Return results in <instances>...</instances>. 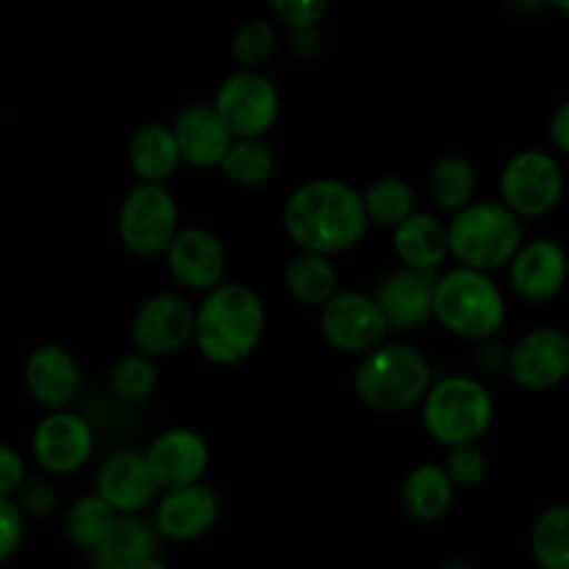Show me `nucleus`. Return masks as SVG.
<instances>
[{"label":"nucleus","mask_w":569,"mask_h":569,"mask_svg":"<svg viewBox=\"0 0 569 569\" xmlns=\"http://www.w3.org/2000/svg\"><path fill=\"white\" fill-rule=\"evenodd\" d=\"M370 217L356 187L339 178H311L289 192L283 231L300 250L339 256L365 239Z\"/></svg>","instance_id":"nucleus-1"},{"label":"nucleus","mask_w":569,"mask_h":569,"mask_svg":"<svg viewBox=\"0 0 569 569\" xmlns=\"http://www.w3.org/2000/svg\"><path fill=\"white\" fill-rule=\"evenodd\" d=\"M267 331L264 298L248 283H217L194 306V348L220 367L242 365L259 350Z\"/></svg>","instance_id":"nucleus-2"},{"label":"nucleus","mask_w":569,"mask_h":569,"mask_svg":"<svg viewBox=\"0 0 569 569\" xmlns=\"http://www.w3.org/2000/svg\"><path fill=\"white\" fill-rule=\"evenodd\" d=\"M433 383V367L422 350L406 342H381L359 356L353 392L367 409L381 415L409 411L426 398Z\"/></svg>","instance_id":"nucleus-3"},{"label":"nucleus","mask_w":569,"mask_h":569,"mask_svg":"<svg viewBox=\"0 0 569 569\" xmlns=\"http://www.w3.org/2000/svg\"><path fill=\"white\" fill-rule=\"evenodd\" d=\"M506 317H509V303L492 272L459 264L437 278L433 320L453 337L467 342L498 337L500 328L506 326Z\"/></svg>","instance_id":"nucleus-4"},{"label":"nucleus","mask_w":569,"mask_h":569,"mask_svg":"<svg viewBox=\"0 0 569 569\" xmlns=\"http://www.w3.org/2000/svg\"><path fill=\"white\" fill-rule=\"evenodd\" d=\"M526 242V220L500 200H470L448 222L450 259L472 270H503Z\"/></svg>","instance_id":"nucleus-5"},{"label":"nucleus","mask_w":569,"mask_h":569,"mask_svg":"<svg viewBox=\"0 0 569 569\" xmlns=\"http://www.w3.org/2000/svg\"><path fill=\"white\" fill-rule=\"evenodd\" d=\"M420 403L428 437L445 448L481 442L495 422L492 392L472 376H445L442 381H433Z\"/></svg>","instance_id":"nucleus-6"},{"label":"nucleus","mask_w":569,"mask_h":569,"mask_svg":"<svg viewBox=\"0 0 569 569\" xmlns=\"http://www.w3.org/2000/svg\"><path fill=\"white\" fill-rule=\"evenodd\" d=\"M567 192L561 161L542 148L517 150L498 176L500 203L509 206L520 220H542L553 214Z\"/></svg>","instance_id":"nucleus-7"},{"label":"nucleus","mask_w":569,"mask_h":569,"mask_svg":"<svg viewBox=\"0 0 569 569\" xmlns=\"http://www.w3.org/2000/svg\"><path fill=\"white\" fill-rule=\"evenodd\" d=\"M178 228H181V209L167 183L139 181L122 198L120 211H117L120 244L139 259L164 256Z\"/></svg>","instance_id":"nucleus-8"},{"label":"nucleus","mask_w":569,"mask_h":569,"mask_svg":"<svg viewBox=\"0 0 569 569\" xmlns=\"http://www.w3.org/2000/svg\"><path fill=\"white\" fill-rule=\"evenodd\" d=\"M217 114L239 137H264L281 117V92L270 76L261 70L239 67L217 87L214 103Z\"/></svg>","instance_id":"nucleus-9"},{"label":"nucleus","mask_w":569,"mask_h":569,"mask_svg":"<svg viewBox=\"0 0 569 569\" xmlns=\"http://www.w3.org/2000/svg\"><path fill=\"white\" fill-rule=\"evenodd\" d=\"M320 333L333 350L345 356H365L387 342L389 322L372 295L333 292L320 306Z\"/></svg>","instance_id":"nucleus-10"},{"label":"nucleus","mask_w":569,"mask_h":569,"mask_svg":"<svg viewBox=\"0 0 569 569\" xmlns=\"http://www.w3.org/2000/svg\"><path fill=\"white\" fill-rule=\"evenodd\" d=\"M194 337V303L187 295L156 292L131 317V342L153 359L178 353Z\"/></svg>","instance_id":"nucleus-11"},{"label":"nucleus","mask_w":569,"mask_h":569,"mask_svg":"<svg viewBox=\"0 0 569 569\" xmlns=\"http://www.w3.org/2000/svg\"><path fill=\"white\" fill-rule=\"evenodd\" d=\"M506 372L526 392H550L569 378V333L545 326L506 350Z\"/></svg>","instance_id":"nucleus-12"},{"label":"nucleus","mask_w":569,"mask_h":569,"mask_svg":"<svg viewBox=\"0 0 569 569\" xmlns=\"http://www.w3.org/2000/svg\"><path fill=\"white\" fill-rule=\"evenodd\" d=\"M94 453V431L87 417L50 409L31 433V456L48 476H72Z\"/></svg>","instance_id":"nucleus-13"},{"label":"nucleus","mask_w":569,"mask_h":569,"mask_svg":"<svg viewBox=\"0 0 569 569\" xmlns=\"http://www.w3.org/2000/svg\"><path fill=\"white\" fill-rule=\"evenodd\" d=\"M506 270L517 298L533 306L550 303L569 287V253L559 239H526Z\"/></svg>","instance_id":"nucleus-14"},{"label":"nucleus","mask_w":569,"mask_h":569,"mask_svg":"<svg viewBox=\"0 0 569 569\" xmlns=\"http://www.w3.org/2000/svg\"><path fill=\"white\" fill-rule=\"evenodd\" d=\"M220 495L203 481L164 489L153 503V528L170 542H194L211 533L220 522Z\"/></svg>","instance_id":"nucleus-15"},{"label":"nucleus","mask_w":569,"mask_h":569,"mask_svg":"<svg viewBox=\"0 0 569 569\" xmlns=\"http://www.w3.org/2000/svg\"><path fill=\"white\" fill-rule=\"evenodd\" d=\"M164 261L178 287L187 292L203 295L226 281V248L209 228H178L172 242L167 244Z\"/></svg>","instance_id":"nucleus-16"},{"label":"nucleus","mask_w":569,"mask_h":569,"mask_svg":"<svg viewBox=\"0 0 569 569\" xmlns=\"http://www.w3.org/2000/svg\"><path fill=\"white\" fill-rule=\"evenodd\" d=\"M150 472H153L159 489L183 487V483L203 481L211 465V448L206 437L194 428L176 426L156 433L153 442L144 450Z\"/></svg>","instance_id":"nucleus-17"},{"label":"nucleus","mask_w":569,"mask_h":569,"mask_svg":"<svg viewBox=\"0 0 569 569\" xmlns=\"http://www.w3.org/2000/svg\"><path fill=\"white\" fill-rule=\"evenodd\" d=\"M439 270H417L400 267L381 278L372 298L381 306L389 331H415L433 320V292H437Z\"/></svg>","instance_id":"nucleus-18"},{"label":"nucleus","mask_w":569,"mask_h":569,"mask_svg":"<svg viewBox=\"0 0 569 569\" xmlns=\"http://www.w3.org/2000/svg\"><path fill=\"white\" fill-rule=\"evenodd\" d=\"M94 492L117 515H142L159 498V483L150 472L142 450H117L100 465L94 476Z\"/></svg>","instance_id":"nucleus-19"},{"label":"nucleus","mask_w":569,"mask_h":569,"mask_svg":"<svg viewBox=\"0 0 569 569\" xmlns=\"http://www.w3.org/2000/svg\"><path fill=\"white\" fill-rule=\"evenodd\" d=\"M22 381L42 409H67L81 392V367L61 345H39L22 365Z\"/></svg>","instance_id":"nucleus-20"},{"label":"nucleus","mask_w":569,"mask_h":569,"mask_svg":"<svg viewBox=\"0 0 569 569\" xmlns=\"http://www.w3.org/2000/svg\"><path fill=\"white\" fill-rule=\"evenodd\" d=\"M159 542V531L142 515H117L111 531L89 556L100 569H161Z\"/></svg>","instance_id":"nucleus-21"},{"label":"nucleus","mask_w":569,"mask_h":569,"mask_svg":"<svg viewBox=\"0 0 569 569\" xmlns=\"http://www.w3.org/2000/svg\"><path fill=\"white\" fill-rule=\"evenodd\" d=\"M170 128L176 133L183 164L194 167V170L220 167L228 144L233 142V133L228 131V126L211 103L187 106V109L178 111Z\"/></svg>","instance_id":"nucleus-22"},{"label":"nucleus","mask_w":569,"mask_h":569,"mask_svg":"<svg viewBox=\"0 0 569 569\" xmlns=\"http://www.w3.org/2000/svg\"><path fill=\"white\" fill-rule=\"evenodd\" d=\"M392 248L400 264L417 270H439L450 259L448 222L428 211H415L392 228Z\"/></svg>","instance_id":"nucleus-23"},{"label":"nucleus","mask_w":569,"mask_h":569,"mask_svg":"<svg viewBox=\"0 0 569 569\" xmlns=\"http://www.w3.org/2000/svg\"><path fill=\"white\" fill-rule=\"evenodd\" d=\"M128 164L139 181L167 183L178 176L183 159L176 133L164 122H144L128 139Z\"/></svg>","instance_id":"nucleus-24"},{"label":"nucleus","mask_w":569,"mask_h":569,"mask_svg":"<svg viewBox=\"0 0 569 569\" xmlns=\"http://www.w3.org/2000/svg\"><path fill=\"white\" fill-rule=\"evenodd\" d=\"M456 500V483L442 465H420L406 476L400 489L403 511L415 522H439Z\"/></svg>","instance_id":"nucleus-25"},{"label":"nucleus","mask_w":569,"mask_h":569,"mask_svg":"<svg viewBox=\"0 0 569 569\" xmlns=\"http://www.w3.org/2000/svg\"><path fill=\"white\" fill-rule=\"evenodd\" d=\"M283 287L298 303L320 309L339 287V276L331 256L298 248V253L283 267Z\"/></svg>","instance_id":"nucleus-26"},{"label":"nucleus","mask_w":569,"mask_h":569,"mask_svg":"<svg viewBox=\"0 0 569 569\" xmlns=\"http://www.w3.org/2000/svg\"><path fill=\"white\" fill-rule=\"evenodd\" d=\"M428 192L431 200L442 211L453 214L461 206L476 200L478 192V170L470 159L465 156H442L433 161L431 172H428Z\"/></svg>","instance_id":"nucleus-27"},{"label":"nucleus","mask_w":569,"mask_h":569,"mask_svg":"<svg viewBox=\"0 0 569 569\" xmlns=\"http://www.w3.org/2000/svg\"><path fill=\"white\" fill-rule=\"evenodd\" d=\"M528 550L539 569H569V503L539 511L528 533Z\"/></svg>","instance_id":"nucleus-28"},{"label":"nucleus","mask_w":569,"mask_h":569,"mask_svg":"<svg viewBox=\"0 0 569 569\" xmlns=\"http://www.w3.org/2000/svg\"><path fill=\"white\" fill-rule=\"evenodd\" d=\"M220 170L237 187H261L276 172V153L264 142V137H239L228 144Z\"/></svg>","instance_id":"nucleus-29"},{"label":"nucleus","mask_w":569,"mask_h":569,"mask_svg":"<svg viewBox=\"0 0 569 569\" xmlns=\"http://www.w3.org/2000/svg\"><path fill=\"white\" fill-rule=\"evenodd\" d=\"M117 520V511L98 492L81 495L64 511V533L78 550H94Z\"/></svg>","instance_id":"nucleus-30"},{"label":"nucleus","mask_w":569,"mask_h":569,"mask_svg":"<svg viewBox=\"0 0 569 569\" xmlns=\"http://www.w3.org/2000/svg\"><path fill=\"white\" fill-rule=\"evenodd\" d=\"M365 211L370 222H378L383 228H395L417 211V192L409 181L398 176H387L372 181L361 192Z\"/></svg>","instance_id":"nucleus-31"},{"label":"nucleus","mask_w":569,"mask_h":569,"mask_svg":"<svg viewBox=\"0 0 569 569\" xmlns=\"http://www.w3.org/2000/svg\"><path fill=\"white\" fill-rule=\"evenodd\" d=\"M156 387H159V367H156L153 356L133 350L111 367L109 389L122 403H142V400L153 398Z\"/></svg>","instance_id":"nucleus-32"},{"label":"nucleus","mask_w":569,"mask_h":569,"mask_svg":"<svg viewBox=\"0 0 569 569\" xmlns=\"http://www.w3.org/2000/svg\"><path fill=\"white\" fill-rule=\"evenodd\" d=\"M278 42V28L272 26L264 17H253V20H244L242 26L233 31L231 37V56L239 67H248V70H261L267 61L276 56Z\"/></svg>","instance_id":"nucleus-33"},{"label":"nucleus","mask_w":569,"mask_h":569,"mask_svg":"<svg viewBox=\"0 0 569 569\" xmlns=\"http://www.w3.org/2000/svg\"><path fill=\"white\" fill-rule=\"evenodd\" d=\"M445 470H448L450 481L456 483V489H478L487 481V453L478 448V442H465L448 448V461H445Z\"/></svg>","instance_id":"nucleus-34"},{"label":"nucleus","mask_w":569,"mask_h":569,"mask_svg":"<svg viewBox=\"0 0 569 569\" xmlns=\"http://www.w3.org/2000/svg\"><path fill=\"white\" fill-rule=\"evenodd\" d=\"M14 503L20 506V511L33 520H44V517L53 515L59 509V492H56L53 483L48 478H28L17 487V492L11 495Z\"/></svg>","instance_id":"nucleus-35"},{"label":"nucleus","mask_w":569,"mask_h":569,"mask_svg":"<svg viewBox=\"0 0 569 569\" xmlns=\"http://www.w3.org/2000/svg\"><path fill=\"white\" fill-rule=\"evenodd\" d=\"M270 9L287 28L320 26L331 9V0H270Z\"/></svg>","instance_id":"nucleus-36"},{"label":"nucleus","mask_w":569,"mask_h":569,"mask_svg":"<svg viewBox=\"0 0 569 569\" xmlns=\"http://www.w3.org/2000/svg\"><path fill=\"white\" fill-rule=\"evenodd\" d=\"M26 539V515L14 498H0V565L17 556Z\"/></svg>","instance_id":"nucleus-37"},{"label":"nucleus","mask_w":569,"mask_h":569,"mask_svg":"<svg viewBox=\"0 0 569 569\" xmlns=\"http://www.w3.org/2000/svg\"><path fill=\"white\" fill-rule=\"evenodd\" d=\"M28 476L26 459L20 456V450H14L11 445L0 442V498H11L17 492L22 481Z\"/></svg>","instance_id":"nucleus-38"},{"label":"nucleus","mask_w":569,"mask_h":569,"mask_svg":"<svg viewBox=\"0 0 569 569\" xmlns=\"http://www.w3.org/2000/svg\"><path fill=\"white\" fill-rule=\"evenodd\" d=\"M289 48H292L300 59H315L322 48L320 26L289 28Z\"/></svg>","instance_id":"nucleus-39"},{"label":"nucleus","mask_w":569,"mask_h":569,"mask_svg":"<svg viewBox=\"0 0 569 569\" xmlns=\"http://www.w3.org/2000/svg\"><path fill=\"white\" fill-rule=\"evenodd\" d=\"M548 133L553 148L559 150V153L569 156V98L561 100V103L553 109V114H550Z\"/></svg>","instance_id":"nucleus-40"},{"label":"nucleus","mask_w":569,"mask_h":569,"mask_svg":"<svg viewBox=\"0 0 569 569\" xmlns=\"http://www.w3.org/2000/svg\"><path fill=\"white\" fill-rule=\"evenodd\" d=\"M492 339L495 337L481 339V342H478V348H476V356H472V359H476V365L481 367L483 372L506 370V348H503V345L492 342Z\"/></svg>","instance_id":"nucleus-41"},{"label":"nucleus","mask_w":569,"mask_h":569,"mask_svg":"<svg viewBox=\"0 0 569 569\" xmlns=\"http://www.w3.org/2000/svg\"><path fill=\"white\" fill-rule=\"evenodd\" d=\"M509 3L517 6V9H522V11H533L537 6H542L545 0H509Z\"/></svg>","instance_id":"nucleus-42"},{"label":"nucleus","mask_w":569,"mask_h":569,"mask_svg":"<svg viewBox=\"0 0 569 569\" xmlns=\"http://www.w3.org/2000/svg\"><path fill=\"white\" fill-rule=\"evenodd\" d=\"M545 3H548L550 9L561 11V14H569V0H545Z\"/></svg>","instance_id":"nucleus-43"},{"label":"nucleus","mask_w":569,"mask_h":569,"mask_svg":"<svg viewBox=\"0 0 569 569\" xmlns=\"http://www.w3.org/2000/svg\"><path fill=\"white\" fill-rule=\"evenodd\" d=\"M0 128H3V109H0Z\"/></svg>","instance_id":"nucleus-44"}]
</instances>
